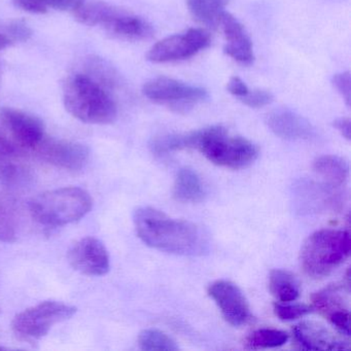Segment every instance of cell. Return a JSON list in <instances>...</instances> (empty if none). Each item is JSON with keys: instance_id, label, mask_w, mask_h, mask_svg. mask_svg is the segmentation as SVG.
<instances>
[{"instance_id": "obj_1", "label": "cell", "mask_w": 351, "mask_h": 351, "mask_svg": "<svg viewBox=\"0 0 351 351\" xmlns=\"http://www.w3.org/2000/svg\"><path fill=\"white\" fill-rule=\"evenodd\" d=\"M133 223L141 241L160 252L198 256L208 250V239L200 227L172 219L153 207H138L133 215Z\"/></svg>"}, {"instance_id": "obj_2", "label": "cell", "mask_w": 351, "mask_h": 351, "mask_svg": "<svg viewBox=\"0 0 351 351\" xmlns=\"http://www.w3.org/2000/svg\"><path fill=\"white\" fill-rule=\"evenodd\" d=\"M114 75L108 69L90 73H75L63 86V102L73 118L87 124L106 125L118 116V106L110 91Z\"/></svg>"}, {"instance_id": "obj_3", "label": "cell", "mask_w": 351, "mask_h": 351, "mask_svg": "<svg viewBox=\"0 0 351 351\" xmlns=\"http://www.w3.org/2000/svg\"><path fill=\"white\" fill-rule=\"evenodd\" d=\"M186 149H196L211 163L229 169L252 165L258 156L256 145L242 136L231 135L223 126H210L184 134Z\"/></svg>"}, {"instance_id": "obj_4", "label": "cell", "mask_w": 351, "mask_h": 351, "mask_svg": "<svg viewBox=\"0 0 351 351\" xmlns=\"http://www.w3.org/2000/svg\"><path fill=\"white\" fill-rule=\"evenodd\" d=\"M350 233L345 230L324 229L310 235L304 242L300 262L306 274L324 278L348 258Z\"/></svg>"}, {"instance_id": "obj_5", "label": "cell", "mask_w": 351, "mask_h": 351, "mask_svg": "<svg viewBox=\"0 0 351 351\" xmlns=\"http://www.w3.org/2000/svg\"><path fill=\"white\" fill-rule=\"evenodd\" d=\"M93 206V199L81 188L56 189L38 195L29 203L30 213L38 223L61 227L85 217Z\"/></svg>"}, {"instance_id": "obj_6", "label": "cell", "mask_w": 351, "mask_h": 351, "mask_svg": "<svg viewBox=\"0 0 351 351\" xmlns=\"http://www.w3.org/2000/svg\"><path fill=\"white\" fill-rule=\"evenodd\" d=\"M73 16L84 25L101 26L108 34L123 40H147L154 34L147 20L104 1L84 0Z\"/></svg>"}, {"instance_id": "obj_7", "label": "cell", "mask_w": 351, "mask_h": 351, "mask_svg": "<svg viewBox=\"0 0 351 351\" xmlns=\"http://www.w3.org/2000/svg\"><path fill=\"white\" fill-rule=\"evenodd\" d=\"M77 308L59 301H45L20 312L12 322V330L19 340L36 342L48 335L55 324L73 317Z\"/></svg>"}, {"instance_id": "obj_8", "label": "cell", "mask_w": 351, "mask_h": 351, "mask_svg": "<svg viewBox=\"0 0 351 351\" xmlns=\"http://www.w3.org/2000/svg\"><path fill=\"white\" fill-rule=\"evenodd\" d=\"M143 91L147 99L178 112H189L208 97L203 88L166 77L147 82Z\"/></svg>"}, {"instance_id": "obj_9", "label": "cell", "mask_w": 351, "mask_h": 351, "mask_svg": "<svg viewBox=\"0 0 351 351\" xmlns=\"http://www.w3.org/2000/svg\"><path fill=\"white\" fill-rule=\"evenodd\" d=\"M208 32L202 28H191L180 34L168 36L154 45L147 53V60L154 63L186 60L210 46Z\"/></svg>"}, {"instance_id": "obj_10", "label": "cell", "mask_w": 351, "mask_h": 351, "mask_svg": "<svg viewBox=\"0 0 351 351\" xmlns=\"http://www.w3.org/2000/svg\"><path fill=\"white\" fill-rule=\"evenodd\" d=\"M0 124L24 151H36L47 137L40 118L17 108H0Z\"/></svg>"}, {"instance_id": "obj_11", "label": "cell", "mask_w": 351, "mask_h": 351, "mask_svg": "<svg viewBox=\"0 0 351 351\" xmlns=\"http://www.w3.org/2000/svg\"><path fill=\"white\" fill-rule=\"evenodd\" d=\"M34 152L47 163L69 171L85 167L90 157L89 149L82 143L48 136Z\"/></svg>"}, {"instance_id": "obj_12", "label": "cell", "mask_w": 351, "mask_h": 351, "mask_svg": "<svg viewBox=\"0 0 351 351\" xmlns=\"http://www.w3.org/2000/svg\"><path fill=\"white\" fill-rule=\"evenodd\" d=\"M67 258L75 270L87 276H102L110 271V254L106 245L95 237L75 242Z\"/></svg>"}, {"instance_id": "obj_13", "label": "cell", "mask_w": 351, "mask_h": 351, "mask_svg": "<svg viewBox=\"0 0 351 351\" xmlns=\"http://www.w3.org/2000/svg\"><path fill=\"white\" fill-rule=\"evenodd\" d=\"M208 295L230 324L240 326L247 322L250 315V305L235 283L227 280L215 281L209 285Z\"/></svg>"}, {"instance_id": "obj_14", "label": "cell", "mask_w": 351, "mask_h": 351, "mask_svg": "<svg viewBox=\"0 0 351 351\" xmlns=\"http://www.w3.org/2000/svg\"><path fill=\"white\" fill-rule=\"evenodd\" d=\"M24 149L15 143L11 135L0 124V182L7 186L27 184L30 172L22 161Z\"/></svg>"}, {"instance_id": "obj_15", "label": "cell", "mask_w": 351, "mask_h": 351, "mask_svg": "<svg viewBox=\"0 0 351 351\" xmlns=\"http://www.w3.org/2000/svg\"><path fill=\"white\" fill-rule=\"evenodd\" d=\"M267 126L276 136L287 141H309L315 130L309 121L289 108H278L266 117Z\"/></svg>"}, {"instance_id": "obj_16", "label": "cell", "mask_w": 351, "mask_h": 351, "mask_svg": "<svg viewBox=\"0 0 351 351\" xmlns=\"http://www.w3.org/2000/svg\"><path fill=\"white\" fill-rule=\"evenodd\" d=\"M219 24L227 42L223 48L225 54L240 64H252L254 60V49L243 25L227 12L221 16Z\"/></svg>"}, {"instance_id": "obj_17", "label": "cell", "mask_w": 351, "mask_h": 351, "mask_svg": "<svg viewBox=\"0 0 351 351\" xmlns=\"http://www.w3.org/2000/svg\"><path fill=\"white\" fill-rule=\"evenodd\" d=\"M293 336L306 350H344L349 348L344 341L335 337L330 330L315 322H303L293 328Z\"/></svg>"}, {"instance_id": "obj_18", "label": "cell", "mask_w": 351, "mask_h": 351, "mask_svg": "<svg viewBox=\"0 0 351 351\" xmlns=\"http://www.w3.org/2000/svg\"><path fill=\"white\" fill-rule=\"evenodd\" d=\"M173 195L180 202H200L204 197V190L197 172L191 168H182L176 176Z\"/></svg>"}, {"instance_id": "obj_19", "label": "cell", "mask_w": 351, "mask_h": 351, "mask_svg": "<svg viewBox=\"0 0 351 351\" xmlns=\"http://www.w3.org/2000/svg\"><path fill=\"white\" fill-rule=\"evenodd\" d=\"M269 291L278 302L291 303L300 297V283L289 271L275 269L269 276Z\"/></svg>"}, {"instance_id": "obj_20", "label": "cell", "mask_w": 351, "mask_h": 351, "mask_svg": "<svg viewBox=\"0 0 351 351\" xmlns=\"http://www.w3.org/2000/svg\"><path fill=\"white\" fill-rule=\"evenodd\" d=\"M313 169L330 186H340L345 184L349 174V165L343 158L326 155L314 161Z\"/></svg>"}, {"instance_id": "obj_21", "label": "cell", "mask_w": 351, "mask_h": 351, "mask_svg": "<svg viewBox=\"0 0 351 351\" xmlns=\"http://www.w3.org/2000/svg\"><path fill=\"white\" fill-rule=\"evenodd\" d=\"M230 0H186L191 16L199 23L210 27L219 25Z\"/></svg>"}, {"instance_id": "obj_22", "label": "cell", "mask_w": 351, "mask_h": 351, "mask_svg": "<svg viewBox=\"0 0 351 351\" xmlns=\"http://www.w3.org/2000/svg\"><path fill=\"white\" fill-rule=\"evenodd\" d=\"M18 236V213L13 199L0 194V242L12 243Z\"/></svg>"}, {"instance_id": "obj_23", "label": "cell", "mask_w": 351, "mask_h": 351, "mask_svg": "<svg viewBox=\"0 0 351 351\" xmlns=\"http://www.w3.org/2000/svg\"><path fill=\"white\" fill-rule=\"evenodd\" d=\"M289 334L276 328H260L254 330L247 339V345L252 349L277 348L289 341Z\"/></svg>"}, {"instance_id": "obj_24", "label": "cell", "mask_w": 351, "mask_h": 351, "mask_svg": "<svg viewBox=\"0 0 351 351\" xmlns=\"http://www.w3.org/2000/svg\"><path fill=\"white\" fill-rule=\"evenodd\" d=\"M139 348L145 351H176L178 344L165 332L157 328L143 330L138 337Z\"/></svg>"}, {"instance_id": "obj_25", "label": "cell", "mask_w": 351, "mask_h": 351, "mask_svg": "<svg viewBox=\"0 0 351 351\" xmlns=\"http://www.w3.org/2000/svg\"><path fill=\"white\" fill-rule=\"evenodd\" d=\"M313 310V306L306 305V304H291V302L289 303L279 302L274 304V312L277 317L285 322L303 317L311 313Z\"/></svg>"}, {"instance_id": "obj_26", "label": "cell", "mask_w": 351, "mask_h": 351, "mask_svg": "<svg viewBox=\"0 0 351 351\" xmlns=\"http://www.w3.org/2000/svg\"><path fill=\"white\" fill-rule=\"evenodd\" d=\"M239 100L248 108H261L273 101V95L271 92L266 90L256 89L254 91H248V93Z\"/></svg>"}, {"instance_id": "obj_27", "label": "cell", "mask_w": 351, "mask_h": 351, "mask_svg": "<svg viewBox=\"0 0 351 351\" xmlns=\"http://www.w3.org/2000/svg\"><path fill=\"white\" fill-rule=\"evenodd\" d=\"M332 86L339 94L342 96L347 106L350 104V73L348 71L337 73L332 77Z\"/></svg>"}, {"instance_id": "obj_28", "label": "cell", "mask_w": 351, "mask_h": 351, "mask_svg": "<svg viewBox=\"0 0 351 351\" xmlns=\"http://www.w3.org/2000/svg\"><path fill=\"white\" fill-rule=\"evenodd\" d=\"M43 5L49 10L62 12H75L81 5L84 0H40Z\"/></svg>"}, {"instance_id": "obj_29", "label": "cell", "mask_w": 351, "mask_h": 351, "mask_svg": "<svg viewBox=\"0 0 351 351\" xmlns=\"http://www.w3.org/2000/svg\"><path fill=\"white\" fill-rule=\"evenodd\" d=\"M32 29L23 22H14L10 24L7 30V36L12 40L18 42H26L32 36Z\"/></svg>"}, {"instance_id": "obj_30", "label": "cell", "mask_w": 351, "mask_h": 351, "mask_svg": "<svg viewBox=\"0 0 351 351\" xmlns=\"http://www.w3.org/2000/svg\"><path fill=\"white\" fill-rule=\"evenodd\" d=\"M12 3L18 9L27 13L38 14V15L48 13L40 0H12Z\"/></svg>"}, {"instance_id": "obj_31", "label": "cell", "mask_w": 351, "mask_h": 351, "mask_svg": "<svg viewBox=\"0 0 351 351\" xmlns=\"http://www.w3.org/2000/svg\"><path fill=\"white\" fill-rule=\"evenodd\" d=\"M227 90L230 94L239 98V99L245 96L250 91L245 83L238 77H233L230 79V81L228 82Z\"/></svg>"}, {"instance_id": "obj_32", "label": "cell", "mask_w": 351, "mask_h": 351, "mask_svg": "<svg viewBox=\"0 0 351 351\" xmlns=\"http://www.w3.org/2000/svg\"><path fill=\"white\" fill-rule=\"evenodd\" d=\"M334 127L343 137L350 139V120L348 118H339L334 121Z\"/></svg>"}, {"instance_id": "obj_33", "label": "cell", "mask_w": 351, "mask_h": 351, "mask_svg": "<svg viewBox=\"0 0 351 351\" xmlns=\"http://www.w3.org/2000/svg\"><path fill=\"white\" fill-rule=\"evenodd\" d=\"M13 40L7 34H0V50H3V49L11 46Z\"/></svg>"}, {"instance_id": "obj_34", "label": "cell", "mask_w": 351, "mask_h": 351, "mask_svg": "<svg viewBox=\"0 0 351 351\" xmlns=\"http://www.w3.org/2000/svg\"><path fill=\"white\" fill-rule=\"evenodd\" d=\"M0 83H1V66H0Z\"/></svg>"}]
</instances>
